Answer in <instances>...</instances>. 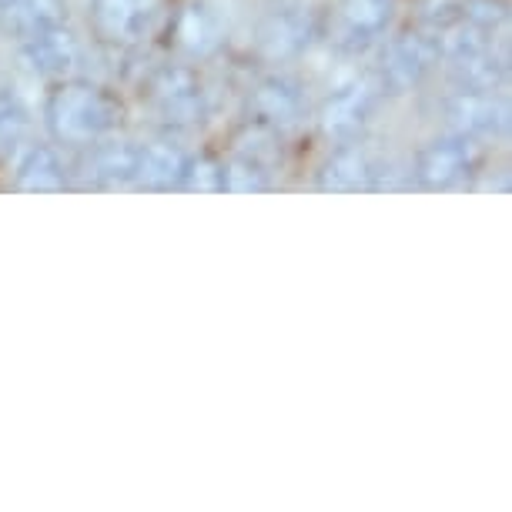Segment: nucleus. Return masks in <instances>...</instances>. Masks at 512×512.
I'll return each instance as SVG.
<instances>
[{
    "instance_id": "17",
    "label": "nucleus",
    "mask_w": 512,
    "mask_h": 512,
    "mask_svg": "<svg viewBox=\"0 0 512 512\" xmlns=\"http://www.w3.org/2000/svg\"><path fill=\"white\" fill-rule=\"evenodd\" d=\"M185 164H188V154L181 151L178 144H168V141L141 144L138 178H134V188L175 191L181 185V175H185Z\"/></svg>"
},
{
    "instance_id": "7",
    "label": "nucleus",
    "mask_w": 512,
    "mask_h": 512,
    "mask_svg": "<svg viewBox=\"0 0 512 512\" xmlns=\"http://www.w3.org/2000/svg\"><path fill=\"white\" fill-rule=\"evenodd\" d=\"M164 14V0H91V31L101 44L131 47L144 41Z\"/></svg>"
},
{
    "instance_id": "5",
    "label": "nucleus",
    "mask_w": 512,
    "mask_h": 512,
    "mask_svg": "<svg viewBox=\"0 0 512 512\" xmlns=\"http://www.w3.org/2000/svg\"><path fill=\"white\" fill-rule=\"evenodd\" d=\"M148 94L151 108L158 111L164 124H175V128H191L208 118L211 94L201 81V74L188 64H164L148 77Z\"/></svg>"
},
{
    "instance_id": "15",
    "label": "nucleus",
    "mask_w": 512,
    "mask_h": 512,
    "mask_svg": "<svg viewBox=\"0 0 512 512\" xmlns=\"http://www.w3.org/2000/svg\"><path fill=\"white\" fill-rule=\"evenodd\" d=\"M61 24H67L64 0H14V4L0 7V34L14 44L31 41Z\"/></svg>"
},
{
    "instance_id": "20",
    "label": "nucleus",
    "mask_w": 512,
    "mask_h": 512,
    "mask_svg": "<svg viewBox=\"0 0 512 512\" xmlns=\"http://www.w3.org/2000/svg\"><path fill=\"white\" fill-rule=\"evenodd\" d=\"M181 191H198V195H225V164L218 158H188L185 175H181Z\"/></svg>"
},
{
    "instance_id": "2",
    "label": "nucleus",
    "mask_w": 512,
    "mask_h": 512,
    "mask_svg": "<svg viewBox=\"0 0 512 512\" xmlns=\"http://www.w3.org/2000/svg\"><path fill=\"white\" fill-rule=\"evenodd\" d=\"M439 61H442L439 31H432V27H425V24L409 27V31L395 34L392 41L382 47L379 67L372 71V77L385 98H402V94L419 88Z\"/></svg>"
},
{
    "instance_id": "8",
    "label": "nucleus",
    "mask_w": 512,
    "mask_h": 512,
    "mask_svg": "<svg viewBox=\"0 0 512 512\" xmlns=\"http://www.w3.org/2000/svg\"><path fill=\"white\" fill-rule=\"evenodd\" d=\"M449 128L479 141H496L509 131V104L499 91H462L446 101Z\"/></svg>"
},
{
    "instance_id": "6",
    "label": "nucleus",
    "mask_w": 512,
    "mask_h": 512,
    "mask_svg": "<svg viewBox=\"0 0 512 512\" xmlns=\"http://www.w3.org/2000/svg\"><path fill=\"white\" fill-rule=\"evenodd\" d=\"M385 94L379 91L372 74L359 77V81L342 84L335 94H328L322 111H318V128H322L332 141H359V134L369 128Z\"/></svg>"
},
{
    "instance_id": "10",
    "label": "nucleus",
    "mask_w": 512,
    "mask_h": 512,
    "mask_svg": "<svg viewBox=\"0 0 512 512\" xmlns=\"http://www.w3.org/2000/svg\"><path fill=\"white\" fill-rule=\"evenodd\" d=\"M251 121L265 131H288L305 118V91L295 77L272 74L251 91Z\"/></svg>"
},
{
    "instance_id": "4",
    "label": "nucleus",
    "mask_w": 512,
    "mask_h": 512,
    "mask_svg": "<svg viewBox=\"0 0 512 512\" xmlns=\"http://www.w3.org/2000/svg\"><path fill=\"white\" fill-rule=\"evenodd\" d=\"M395 21V0H335L322 37L345 57H359L385 41Z\"/></svg>"
},
{
    "instance_id": "14",
    "label": "nucleus",
    "mask_w": 512,
    "mask_h": 512,
    "mask_svg": "<svg viewBox=\"0 0 512 512\" xmlns=\"http://www.w3.org/2000/svg\"><path fill=\"white\" fill-rule=\"evenodd\" d=\"M67 188V164L54 144H31L14 168V191L24 195H57Z\"/></svg>"
},
{
    "instance_id": "22",
    "label": "nucleus",
    "mask_w": 512,
    "mask_h": 512,
    "mask_svg": "<svg viewBox=\"0 0 512 512\" xmlns=\"http://www.w3.org/2000/svg\"><path fill=\"white\" fill-rule=\"evenodd\" d=\"M7 4H14V0H0V7H7Z\"/></svg>"
},
{
    "instance_id": "12",
    "label": "nucleus",
    "mask_w": 512,
    "mask_h": 512,
    "mask_svg": "<svg viewBox=\"0 0 512 512\" xmlns=\"http://www.w3.org/2000/svg\"><path fill=\"white\" fill-rule=\"evenodd\" d=\"M228 34V14L225 7L215 0H191L188 7H181L171 27L175 47L188 57H205L225 41Z\"/></svg>"
},
{
    "instance_id": "11",
    "label": "nucleus",
    "mask_w": 512,
    "mask_h": 512,
    "mask_svg": "<svg viewBox=\"0 0 512 512\" xmlns=\"http://www.w3.org/2000/svg\"><path fill=\"white\" fill-rule=\"evenodd\" d=\"M17 57H21V64L31 74L61 81V77H71L77 67H81L84 47L74 37L71 27L61 24V27H51V31L31 37V41L17 44Z\"/></svg>"
},
{
    "instance_id": "3",
    "label": "nucleus",
    "mask_w": 512,
    "mask_h": 512,
    "mask_svg": "<svg viewBox=\"0 0 512 512\" xmlns=\"http://www.w3.org/2000/svg\"><path fill=\"white\" fill-rule=\"evenodd\" d=\"M482 144L486 141L456 131L446 134V138L429 141L409 164L412 185L429 191H446L469 181L472 175H479L482 161H486V148Z\"/></svg>"
},
{
    "instance_id": "1",
    "label": "nucleus",
    "mask_w": 512,
    "mask_h": 512,
    "mask_svg": "<svg viewBox=\"0 0 512 512\" xmlns=\"http://www.w3.org/2000/svg\"><path fill=\"white\" fill-rule=\"evenodd\" d=\"M44 124L64 148H91L124 124V101L104 84L61 77L44 101Z\"/></svg>"
},
{
    "instance_id": "16",
    "label": "nucleus",
    "mask_w": 512,
    "mask_h": 512,
    "mask_svg": "<svg viewBox=\"0 0 512 512\" xmlns=\"http://www.w3.org/2000/svg\"><path fill=\"white\" fill-rule=\"evenodd\" d=\"M88 158V181L98 188H134L138 178V158L141 144L138 141H98L91 144Z\"/></svg>"
},
{
    "instance_id": "9",
    "label": "nucleus",
    "mask_w": 512,
    "mask_h": 512,
    "mask_svg": "<svg viewBox=\"0 0 512 512\" xmlns=\"http://www.w3.org/2000/svg\"><path fill=\"white\" fill-rule=\"evenodd\" d=\"M318 37H322V21L305 11V7H285L275 11L258 31V51L265 61H292V57L305 54Z\"/></svg>"
},
{
    "instance_id": "19",
    "label": "nucleus",
    "mask_w": 512,
    "mask_h": 512,
    "mask_svg": "<svg viewBox=\"0 0 512 512\" xmlns=\"http://www.w3.org/2000/svg\"><path fill=\"white\" fill-rule=\"evenodd\" d=\"M225 164V191L228 195H258L272 188L275 161L262 148H241Z\"/></svg>"
},
{
    "instance_id": "21",
    "label": "nucleus",
    "mask_w": 512,
    "mask_h": 512,
    "mask_svg": "<svg viewBox=\"0 0 512 512\" xmlns=\"http://www.w3.org/2000/svg\"><path fill=\"white\" fill-rule=\"evenodd\" d=\"M27 104L21 101V94L4 91L0 94V151H11L21 134L27 131Z\"/></svg>"
},
{
    "instance_id": "18",
    "label": "nucleus",
    "mask_w": 512,
    "mask_h": 512,
    "mask_svg": "<svg viewBox=\"0 0 512 512\" xmlns=\"http://www.w3.org/2000/svg\"><path fill=\"white\" fill-rule=\"evenodd\" d=\"M452 64V81L462 91H499L509 77V57L502 44H492L486 51L466 54Z\"/></svg>"
},
{
    "instance_id": "13",
    "label": "nucleus",
    "mask_w": 512,
    "mask_h": 512,
    "mask_svg": "<svg viewBox=\"0 0 512 512\" xmlns=\"http://www.w3.org/2000/svg\"><path fill=\"white\" fill-rule=\"evenodd\" d=\"M375 158L359 141H342V148L328 154V161L318 168V191L328 195H352V191H369Z\"/></svg>"
}]
</instances>
